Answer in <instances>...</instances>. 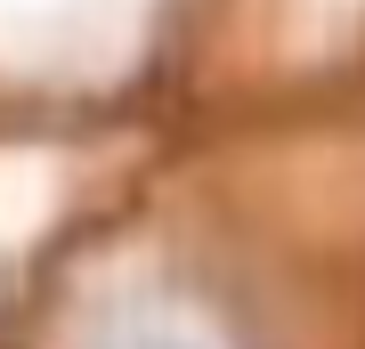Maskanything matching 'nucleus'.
<instances>
[{"mask_svg": "<svg viewBox=\"0 0 365 349\" xmlns=\"http://www.w3.org/2000/svg\"><path fill=\"white\" fill-rule=\"evenodd\" d=\"M90 349H220L211 333H195L187 317H155V309H130V317H106Z\"/></svg>", "mask_w": 365, "mask_h": 349, "instance_id": "f257e3e1", "label": "nucleus"}]
</instances>
